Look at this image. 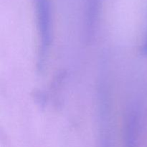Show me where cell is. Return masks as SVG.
<instances>
[{"label": "cell", "mask_w": 147, "mask_h": 147, "mask_svg": "<svg viewBox=\"0 0 147 147\" xmlns=\"http://www.w3.org/2000/svg\"><path fill=\"white\" fill-rule=\"evenodd\" d=\"M39 35L38 69H44L53 39V22L50 0H34Z\"/></svg>", "instance_id": "1"}, {"label": "cell", "mask_w": 147, "mask_h": 147, "mask_svg": "<svg viewBox=\"0 0 147 147\" xmlns=\"http://www.w3.org/2000/svg\"><path fill=\"white\" fill-rule=\"evenodd\" d=\"M140 127L139 109L135 103L130 108L125 125V147H136L137 136Z\"/></svg>", "instance_id": "2"}, {"label": "cell", "mask_w": 147, "mask_h": 147, "mask_svg": "<svg viewBox=\"0 0 147 147\" xmlns=\"http://www.w3.org/2000/svg\"><path fill=\"white\" fill-rule=\"evenodd\" d=\"M101 0H87L86 13V24L93 27L97 25Z\"/></svg>", "instance_id": "3"}, {"label": "cell", "mask_w": 147, "mask_h": 147, "mask_svg": "<svg viewBox=\"0 0 147 147\" xmlns=\"http://www.w3.org/2000/svg\"><path fill=\"white\" fill-rule=\"evenodd\" d=\"M141 52H142L143 55L147 56V27L146 32H145L144 38L142 44V47H141Z\"/></svg>", "instance_id": "4"}]
</instances>
